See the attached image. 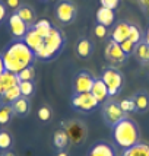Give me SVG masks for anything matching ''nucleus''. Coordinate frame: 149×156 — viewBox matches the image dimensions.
Listing matches in <instances>:
<instances>
[{
    "label": "nucleus",
    "mask_w": 149,
    "mask_h": 156,
    "mask_svg": "<svg viewBox=\"0 0 149 156\" xmlns=\"http://www.w3.org/2000/svg\"><path fill=\"white\" fill-rule=\"evenodd\" d=\"M137 2H139L140 7H142V10L149 16V0H137Z\"/></svg>",
    "instance_id": "39"
},
{
    "label": "nucleus",
    "mask_w": 149,
    "mask_h": 156,
    "mask_svg": "<svg viewBox=\"0 0 149 156\" xmlns=\"http://www.w3.org/2000/svg\"><path fill=\"white\" fill-rule=\"evenodd\" d=\"M66 38L59 28L53 27V29L50 31V34L44 38V42L37 51H35V57L37 60L42 61H50L56 58L57 55L60 54V51L64 47Z\"/></svg>",
    "instance_id": "3"
},
{
    "label": "nucleus",
    "mask_w": 149,
    "mask_h": 156,
    "mask_svg": "<svg viewBox=\"0 0 149 156\" xmlns=\"http://www.w3.org/2000/svg\"><path fill=\"white\" fill-rule=\"evenodd\" d=\"M129 31H130V23L127 22H117L114 29L111 32V40L115 41L117 44H122L123 41L129 38Z\"/></svg>",
    "instance_id": "13"
},
{
    "label": "nucleus",
    "mask_w": 149,
    "mask_h": 156,
    "mask_svg": "<svg viewBox=\"0 0 149 156\" xmlns=\"http://www.w3.org/2000/svg\"><path fill=\"white\" fill-rule=\"evenodd\" d=\"M129 41H132L133 44H139L140 41L143 40L142 38V31L139 29V27H136V25H130V31H129Z\"/></svg>",
    "instance_id": "30"
},
{
    "label": "nucleus",
    "mask_w": 149,
    "mask_h": 156,
    "mask_svg": "<svg viewBox=\"0 0 149 156\" xmlns=\"http://www.w3.org/2000/svg\"><path fill=\"white\" fill-rule=\"evenodd\" d=\"M120 47H122V50L126 53L127 55H130L133 51H135V44L132 42V41H129V40H126V41H123L122 44H120Z\"/></svg>",
    "instance_id": "34"
},
{
    "label": "nucleus",
    "mask_w": 149,
    "mask_h": 156,
    "mask_svg": "<svg viewBox=\"0 0 149 156\" xmlns=\"http://www.w3.org/2000/svg\"><path fill=\"white\" fill-rule=\"evenodd\" d=\"M92 51H94V45H92V42L88 38H81L76 42V54L82 60L89 58V55L92 54Z\"/></svg>",
    "instance_id": "17"
},
{
    "label": "nucleus",
    "mask_w": 149,
    "mask_h": 156,
    "mask_svg": "<svg viewBox=\"0 0 149 156\" xmlns=\"http://www.w3.org/2000/svg\"><path fill=\"white\" fill-rule=\"evenodd\" d=\"M7 25H9V29H10L12 35L15 37V40H22L29 31V27L18 16L16 12L10 13V16L7 18Z\"/></svg>",
    "instance_id": "11"
},
{
    "label": "nucleus",
    "mask_w": 149,
    "mask_h": 156,
    "mask_svg": "<svg viewBox=\"0 0 149 156\" xmlns=\"http://www.w3.org/2000/svg\"><path fill=\"white\" fill-rule=\"evenodd\" d=\"M20 90L19 86H13L10 89H6L3 92V95L0 96V104H13L18 98H20Z\"/></svg>",
    "instance_id": "25"
},
{
    "label": "nucleus",
    "mask_w": 149,
    "mask_h": 156,
    "mask_svg": "<svg viewBox=\"0 0 149 156\" xmlns=\"http://www.w3.org/2000/svg\"><path fill=\"white\" fill-rule=\"evenodd\" d=\"M69 143V136L66 133V130L61 129V130H56L54 134H53V144H54L56 149L63 150Z\"/></svg>",
    "instance_id": "23"
},
{
    "label": "nucleus",
    "mask_w": 149,
    "mask_h": 156,
    "mask_svg": "<svg viewBox=\"0 0 149 156\" xmlns=\"http://www.w3.org/2000/svg\"><path fill=\"white\" fill-rule=\"evenodd\" d=\"M16 13H18V16H19L20 19L24 20L29 28H32L34 23L37 22V15H35L34 9L31 6H28V5H20V6L18 7V10H16Z\"/></svg>",
    "instance_id": "15"
},
{
    "label": "nucleus",
    "mask_w": 149,
    "mask_h": 156,
    "mask_svg": "<svg viewBox=\"0 0 149 156\" xmlns=\"http://www.w3.org/2000/svg\"><path fill=\"white\" fill-rule=\"evenodd\" d=\"M22 40L25 41V44H27L28 47L31 48L34 53L41 47V45H42V42H44V38H42L38 32H35L32 28H29V31H28L27 35H25Z\"/></svg>",
    "instance_id": "18"
},
{
    "label": "nucleus",
    "mask_w": 149,
    "mask_h": 156,
    "mask_svg": "<svg viewBox=\"0 0 149 156\" xmlns=\"http://www.w3.org/2000/svg\"><path fill=\"white\" fill-rule=\"evenodd\" d=\"M13 115L12 104H0V126H6Z\"/></svg>",
    "instance_id": "27"
},
{
    "label": "nucleus",
    "mask_w": 149,
    "mask_h": 156,
    "mask_svg": "<svg viewBox=\"0 0 149 156\" xmlns=\"http://www.w3.org/2000/svg\"><path fill=\"white\" fill-rule=\"evenodd\" d=\"M91 94H92V95H94L95 98L98 99V102H100V104L105 102L110 98L108 89H107V86H105V83L102 82V79H95L94 86H92Z\"/></svg>",
    "instance_id": "16"
},
{
    "label": "nucleus",
    "mask_w": 149,
    "mask_h": 156,
    "mask_svg": "<svg viewBox=\"0 0 149 156\" xmlns=\"http://www.w3.org/2000/svg\"><path fill=\"white\" fill-rule=\"evenodd\" d=\"M29 99L25 96H20L16 101L12 104V109H13V114L18 117H27L29 112Z\"/></svg>",
    "instance_id": "21"
},
{
    "label": "nucleus",
    "mask_w": 149,
    "mask_h": 156,
    "mask_svg": "<svg viewBox=\"0 0 149 156\" xmlns=\"http://www.w3.org/2000/svg\"><path fill=\"white\" fill-rule=\"evenodd\" d=\"M120 156H149V144L139 142L129 149H123Z\"/></svg>",
    "instance_id": "19"
},
{
    "label": "nucleus",
    "mask_w": 149,
    "mask_h": 156,
    "mask_svg": "<svg viewBox=\"0 0 149 156\" xmlns=\"http://www.w3.org/2000/svg\"><path fill=\"white\" fill-rule=\"evenodd\" d=\"M120 107H122V109L126 112V114H127V112H133V111H136L135 102H133L132 98H126V99L120 101Z\"/></svg>",
    "instance_id": "33"
},
{
    "label": "nucleus",
    "mask_w": 149,
    "mask_h": 156,
    "mask_svg": "<svg viewBox=\"0 0 149 156\" xmlns=\"http://www.w3.org/2000/svg\"><path fill=\"white\" fill-rule=\"evenodd\" d=\"M3 92H5V89H3V86H2V83H0V96L3 95Z\"/></svg>",
    "instance_id": "44"
},
{
    "label": "nucleus",
    "mask_w": 149,
    "mask_h": 156,
    "mask_svg": "<svg viewBox=\"0 0 149 156\" xmlns=\"http://www.w3.org/2000/svg\"><path fill=\"white\" fill-rule=\"evenodd\" d=\"M70 104H72V108L73 109L79 111V112H83V114L92 112L94 109H96L100 107L98 99L91 92H86V94H73Z\"/></svg>",
    "instance_id": "5"
},
{
    "label": "nucleus",
    "mask_w": 149,
    "mask_h": 156,
    "mask_svg": "<svg viewBox=\"0 0 149 156\" xmlns=\"http://www.w3.org/2000/svg\"><path fill=\"white\" fill-rule=\"evenodd\" d=\"M38 118H40L41 121H48L50 118H51V108L48 107V105H42V107H40V109H38Z\"/></svg>",
    "instance_id": "32"
},
{
    "label": "nucleus",
    "mask_w": 149,
    "mask_h": 156,
    "mask_svg": "<svg viewBox=\"0 0 149 156\" xmlns=\"http://www.w3.org/2000/svg\"><path fill=\"white\" fill-rule=\"evenodd\" d=\"M32 29H34L35 32H38L42 38H45V37L50 34V31L53 29V25H51V22L48 19H40L34 23Z\"/></svg>",
    "instance_id": "26"
},
{
    "label": "nucleus",
    "mask_w": 149,
    "mask_h": 156,
    "mask_svg": "<svg viewBox=\"0 0 149 156\" xmlns=\"http://www.w3.org/2000/svg\"><path fill=\"white\" fill-rule=\"evenodd\" d=\"M2 156H15V153L10 152V150H5V152L2 153Z\"/></svg>",
    "instance_id": "42"
},
{
    "label": "nucleus",
    "mask_w": 149,
    "mask_h": 156,
    "mask_svg": "<svg viewBox=\"0 0 149 156\" xmlns=\"http://www.w3.org/2000/svg\"><path fill=\"white\" fill-rule=\"evenodd\" d=\"M41 2H48V0H41Z\"/></svg>",
    "instance_id": "45"
},
{
    "label": "nucleus",
    "mask_w": 149,
    "mask_h": 156,
    "mask_svg": "<svg viewBox=\"0 0 149 156\" xmlns=\"http://www.w3.org/2000/svg\"><path fill=\"white\" fill-rule=\"evenodd\" d=\"M132 99L135 102L136 111L139 112H146L149 109V94L145 90H139L137 94L132 96Z\"/></svg>",
    "instance_id": "20"
},
{
    "label": "nucleus",
    "mask_w": 149,
    "mask_h": 156,
    "mask_svg": "<svg viewBox=\"0 0 149 156\" xmlns=\"http://www.w3.org/2000/svg\"><path fill=\"white\" fill-rule=\"evenodd\" d=\"M57 156H69V155H67V152H64V150H60V152L57 153Z\"/></svg>",
    "instance_id": "43"
},
{
    "label": "nucleus",
    "mask_w": 149,
    "mask_h": 156,
    "mask_svg": "<svg viewBox=\"0 0 149 156\" xmlns=\"http://www.w3.org/2000/svg\"><path fill=\"white\" fill-rule=\"evenodd\" d=\"M78 9L72 0H60L54 7L56 19L61 23H72L76 19Z\"/></svg>",
    "instance_id": "7"
},
{
    "label": "nucleus",
    "mask_w": 149,
    "mask_h": 156,
    "mask_svg": "<svg viewBox=\"0 0 149 156\" xmlns=\"http://www.w3.org/2000/svg\"><path fill=\"white\" fill-rule=\"evenodd\" d=\"M6 72V67H5V63H3V57H2V53H0V76Z\"/></svg>",
    "instance_id": "40"
},
{
    "label": "nucleus",
    "mask_w": 149,
    "mask_h": 156,
    "mask_svg": "<svg viewBox=\"0 0 149 156\" xmlns=\"http://www.w3.org/2000/svg\"><path fill=\"white\" fill-rule=\"evenodd\" d=\"M0 83H2L3 89L6 90V89H10V88H13V86H18L19 79H18L16 73H12V72H7L6 70L3 75L0 76Z\"/></svg>",
    "instance_id": "24"
},
{
    "label": "nucleus",
    "mask_w": 149,
    "mask_h": 156,
    "mask_svg": "<svg viewBox=\"0 0 149 156\" xmlns=\"http://www.w3.org/2000/svg\"><path fill=\"white\" fill-rule=\"evenodd\" d=\"M13 144V137L12 134L6 131V130H0V150L5 152V150H10Z\"/></svg>",
    "instance_id": "28"
},
{
    "label": "nucleus",
    "mask_w": 149,
    "mask_h": 156,
    "mask_svg": "<svg viewBox=\"0 0 149 156\" xmlns=\"http://www.w3.org/2000/svg\"><path fill=\"white\" fill-rule=\"evenodd\" d=\"M101 6L104 7H108V9H117V6L120 5V0H100Z\"/></svg>",
    "instance_id": "36"
},
{
    "label": "nucleus",
    "mask_w": 149,
    "mask_h": 156,
    "mask_svg": "<svg viewBox=\"0 0 149 156\" xmlns=\"http://www.w3.org/2000/svg\"><path fill=\"white\" fill-rule=\"evenodd\" d=\"M133 53H135L137 61H140V63H143V64L149 63V44H146L143 40L140 41L139 44H136L135 51H133Z\"/></svg>",
    "instance_id": "22"
},
{
    "label": "nucleus",
    "mask_w": 149,
    "mask_h": 156,
    "mask_svg": "<svg viewBox=\"0 0 149 156\" xmlns=\"http://www.w3.org/2000/svg\"><path fill=\"white\" fill-rule=\"evenodd\" d=\"M102 82L105 83V86L108 89V94L110 96H117L120 94V90L123 88V75L122 72L118 69L115 67H107L104 72H102V76H101Z\"/></svg>",
    "instance_id": "4"
},
{
    "label": "nucleus",
    "mask_w": 149,
    "mask_h": 156,
    "mask_svg": "<svg viewBox=\"0 0 149 156\" xmlns=\"http://www.w3.org/2000/svg\"><path fill=\"white\" fill-rule=\"evenodd\" d=\"M88 156H117V152L111 143L101 140L92 144V147L88 152Z\"/></svg>",
    "instance_id": "12"
},
{
    "label": "nucleus",
    "mask_w": 149,
    "mask_h": 156,
    "mask_svg": "<svg viewBox=\"0 0 149 156\" xmlns=\"http://www.w3.org/2000/svg\"><path fill=\"white\" fill-rule=\"evenodd\" d=\"M126 115V112L122 109L120 102H115L114 99H108L107 102H104V108H102V118L104 121L108 124L110 127L115 126L117 122L123 120Z\"/></svg>",
    "instance_id": "6"
},
{
    "label": "nucleus",
    "mask_w": 149,
    "mask_h": 156,
    "mask_svg": "<svg viewBox=\"0 0 149 156\" xmlns=\"http://www.w3.org/2000/svg\"><path fill=\"white\" fill-rule=\"evenodd\" d=\"M94 32L98 38H105L107 37V28L104 27V25H101V23H96L94 28Z\"/></svg>",
    "instance_id": "35"
},
{
    "label": "nucleus",
    "mask_w": 149,
    "mask_h": 156,
    "mask_svg": "<svg viewBox=\"0 0 149 156\" xmlns=\"http://www.w3.org/2000/svg\"><path fill=\"white\" fill-rule=\"evenodd\" d=\"M2 57H3V63L7 72H12L16 75L25 67L34 66L37 60L35 53L25 44L24 40L10 41L2 51Z\"/></svg>",
    "instance_id": "1"
},
{
    "label": "nucleus",
    "mask_w": 149,
    "mask_h": 156,
    "mask_svg": "<svg viewBox=\"0 0 149 156\" xmlns=\"http://www.w3.org/2000/svg\"><path fill=\"white\" fill-rule=\"evenodd\" d=\"M95 77L89 72H85L82 70L78 75L74 76L73 79V92L74 94H86V92H91L92 90V86H94Z\"/></svg>",
    "instance_id": "10"
},
{
    "label": "nucleus",
    "mask_w": 149,
    "mask_h": 156,
    "mask_svg": "<svg viewBox=\"0 0 149 156\" xmlns=\"http://www.w3.org/2000/svg\"><path fill=\"white\" fill-rule=\"evenodd\" d=\"M127 57L129 55L122 50L120 44H117L113 40L108 41V44L105 45V58H107V61H110L113 66H118V64H123L127 60Z\"/></svg>",
    "instance_id": "9"
},
{
    "label": "nucleus",
    "mask_w": 149,
    "mask_h": 156,
    "mask_svg": "<svg viewBox=\"0 0 149 156\" xmlns=\"http://www.w3.org/2000/svg\"><path fill=\"white\" fill-rule=\"evenodd\" d=\"M6 6L10 7L13 12H16L18 7L20 6V0H6Z\"/></svg>",
    "instance_id": "38"
},
{
    "label": "nucleus",
    "mask_w": 149,
    "mask_h": 156,
    "mask_svg": "<svg viewBox=\"0 0 149 156\" xmlns=\"http://www.w3.org/2000/svg\"><path fill=\"white\" fill-rule=\"evenodd\" d=\"M7 9H9V7L6 6V3H5L3 0H0V23L7 18Z\"/></svg>",
    "instance_id": "37"
},
{
    "label": "nucleus",
    "mask_w": 149,
    "mask_h": 156,
    "mask_svg": "<svg viewBox=\"0 0 149 156\" xmlns=\"http://www.w3.org/2000/svg\"><path fill=\"white\" fill-rule=\"evenodd\" d=\"M111 129L113 139L120 149H129L140 142V131L137 129V124L129 117H124Z\"/></svg>",
    "instance_id": "2"
},
{
    "label": "nucleus",
    "mask_w": 149,
    "mask_h": 156,
    "mask_svg": "<svg viewBox=\"0 0 149 156\" xmlns=\"http://www.w3.org/2000/svg\"><path fill=\"white\" fill-rule=\"evenodd\" d=\"M18 86H19L20 95L25 96V98H29V96L34 94V90H35L34 80H24V82H19V83H18Z\"/></svg>",
    "instance_id": "29"
},
{
    "label": "nucleus",
    "mask_w": 149,
    "mask_h": 156,
    "mask_svg": "<svg viewBox=\"0 0 149 156\" xmlns=\"http://www.w3.org/2000/svg\"><path fill=\"white\" fill-rule=\"evenodd\" d=\"M143 41H145L146 44H149V27L146 28V32H145V37H143Z\"/></svg>",
    "instance_id": "41"
},
{
    "label": "nucleus",
    "mask_w": 149,
    "mask_h": 156,
    "mask_svg": "<svg viewBox=\"0 0 149 156\" xmlns=\"http://www.w3.org/2000/svg\"><path fill=\"white\" fill-rule=\"evenodd\" d=\"M114 20H115V15H114V10H113V9L101 6L96 10V22L104 25L105 28L114 25Z\"/></svg>",
    "instance_id": "14"
},
{
    "label": "nucleus",
    "mask_w": 149,
    "mask_h": 156,
    "mask_svg": "<svg viewBox=\"0 0 149 156\" xmlns=\"http://www.w3.org/2000/svg\"><path fill=\"white\" fill-rule=\"evenodd\" d=\"M34 77H35V69H34V66L25 67L24 70H20L19 73H18V79H19V82L34 80Z\"/></svg>",
    "instance_id": "31"
},
{
    "label": "nucleus",
    "mask_w": 149,
    "mask_h": 156,
    "mask_svg": "<svg viewBox=\"0 0 149 156\" xmlns=\"http://www.w3.org/2000/svg\"><path fill=\"white\" fill-rule=\"evenodd\" d=\"M64 130L69 136V142L73 144H81L86 139V127L81 121H76V120L69 121L67 126H64Z\"/></svg>",
    "instance_id": "8"
}]
</instances>
